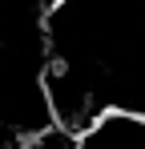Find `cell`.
Wrapping results in <instances>:
<instances>
[{
    "mask_svg": "<svg viewBox=\"0 0 145 149\" xmlns=\"http://www.w3.org/2000/svg\"><path fill=\"white\" fill-rule=\"evenodd\" d=\"M81 141L85 149H145V113L109 105Z\"/></svg>",
    "mask_w": 145,
    "mask_h": 149,
    "instance_id": "1",
    "label": "cell"
},
{
    "mask_svg": "<svg viewBox=\"0 0 145 149\" xmlns=\"http://www.w3.org/2000/svg\"><path fill=\"white\" fill-rule=\"evenodd\" d=\"M24 149H85V141H81L77 133H69V129H61V125H48L36 137H28Z\"/></svg>",
    "mask_w": 145,
    "mask_h": 149,
    "instance_id": "2",
    "label": "cell"
}]
</instances>
